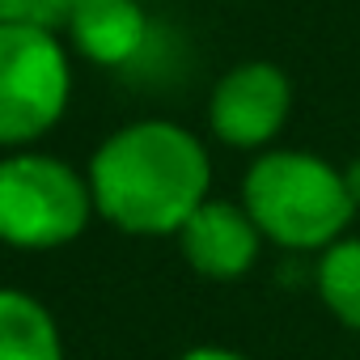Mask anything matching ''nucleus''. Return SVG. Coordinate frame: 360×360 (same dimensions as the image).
I'll return each mask as SVG.
<instances>
[{
  "instance_id": "39448f33",
  "label": "nucleus",
  "mask_w": 360,
  "mask_h": 360,
  "mask_svg": "<svg viewBox=\"0 0 360 360\" xmlns=\"http://www.w3.org/2000/svg\"><path fill=\"white\" fill-rule=\"evenodd\" d=\"M288 110H292V85L267 60L229 68L208 98V123L217 140L233 148H263L267 140H276Z\"/></svg>"
},
{
  "instance_id": "9b49d317",
  "label": "nucleus",
  "mask_w": 360,
  "mask_h": 360,
  "mask_svg": "<svg viewBox=\"0 0 360 360\" xmlns=\"http://www.w3.org/2000/svg\"><path fill=\"white\" fill-rule=\"evenodd\" d=\"M30 13H34V0H0V26L30 22Z\"/></svg>"
},
{
  "instance_id": "423d86ee",
  "label": "nucleus",
  "mask_w": 360,
  "mask_h": 360,
  "mask_svg": "<svg viewBox=\"0 0 360 360\" xmlns=\"http://www.w3.org/2000/svg\"><path fill=\"white\" fill-rule=\"evenodd\" d=\"M259 225L250 221V212L242 204L229 200H204L191 221L178 229V246H183V259L208 276V280H238L255 267L259 259Z\"/></svg>"
},
{
  "instance_id": "6e6552de",
  "label": "nucleus",
  "mask_w": 360,
  "mask_h": 360,
  "mask_svg": "<svg viewBox=\"0 0 360 360\" xmlns=\"http://www.w3.org/2000/svg\"><path fill=\"white\" fill-rule=\"evenodd\" d=\"M0 360H64L51 309L22 288H0Z\"/></svg>"
},
{
  "instance_id": "1a4fd4ad",
  "label": "nucleus",
  "mask_w": 360,
  "mask_h": 360,
  "mask_svg": "<svg viewBox=\"0 0 360 360\" xmlns=\"http://www.w3.org/2000/svg\"><path fill=\"white\" fill-rule=\"evenodd\" d=\"M318 292L343 326L360 330V238H339L322 250Z\"/></svg>"
},
{
  "instance_id": "20e7f679",
  "label": "nucleus",
  "mask_w": 360,
  "mask_h": 360,
  "mask_svg": "<svg viewBox=\"0 0 360 360\" xmlns=\"http://www.w3.org/2000/svg\"><path fill=\"white\" fill-rule=\"evenodd\" d=\"M72 98V64L56 30L34 22L0 26V148L47 136Z\"/></svg>"
},
{
  "instance_id": "f03ea898",
  "label": "nucleus",
  "mask_w": 360,
  "mask_h": 360,
  "mask_svg": "<svg viewBox=\"0 0 360 360\" xmlns=\"http://www.w3.org/2000/svg\"><path fill=\"white\" fill-rule=\"evenodd\" d=\"M242 208L284 250H326L356 217L343 169L301 148H271L250 161Z\"/></svg>"
},
{
  "instance_id": "f8f14e48",
  "label": "nucleus",
  "mask_w": 360,
  "mask_h": 360,
  "mask_svg": "<svg viewBox=\"0 0 360 360\" xmlns=\"http://www.w3.org/2000/svg\"><path fill=\"white\" fill-rule=\"evenodd\" d=\"M178 360H246L242 352H229V347H191V352H183V356H178Z\"/></svg>"
},
{
  "instance_id": "f257e3e1",
  "label": "nucleus",
  "mask_w": 360,
  "mask_h": 360,
  "mask_svg": "<svg viewBox=\"0 0 360 360\" xmlns=\"http://www.w3.org/2000/svg\"><path fill=\"white\" fill-rule=\"evenodd\" d=\"M208 148L169 119L127 123L89 157L94 212L131 238H178L191 212L208 200Z\"/></svg>"
},
{
  "instance_id": "7ed1b4c3",
  "label": "nucleus",
  "mask_w": 360,
  "mask_h": 360,
  "mask_svg": "<svg viewBox=\"0 0 360 360\" xmlns=\"http://www.w3.org/2000/svg\"><path fill=\"white\" fill-rule=\"evenodd\" d=\"M94 217L89 178L51 153L0 157V242L13 250H56L85 233Z\"/></svg>"
},
{
  "instance_id": "4468645a",
  "label": "nucleus",
  "mask_w": 360,
  "mask_h": 360,
  "mask_svg": "<svg viewBox=\"0 0 360 360\" xmlns=\"http://www.w3.org/2000/svg\"><path fill=\"white\" fill-rule=\"evenodd\" d=\"M144 5H148V0H144Z\"/></svg>"
},
{
  "instance_id": "9d476101",
  "label": "nucleus",
  "mask_w": 360,
  "mask_h": 360,
  "mask_svg": "<svg viewBox=\"0 0 360 360\" xmlns=\"http://www.w3.org/2000/svg\"><path fill=\"white\" fill-rule=\"evenodd\" d=\"M85 5V0H34V13H30V22L34 26H47V30H64L68 22H72V13Z\"/></svg>"
},
{
  "instance_id": "0eeeda50",
  "label": "nucleus",
  "mask_w": 360,
  "mask_h": 360,
  "mask_svg": "<svg viewBox=\"0 0 360 360\" xmlns=\"http://www.w3.org/2000/svg\"><path fill=\"white\" fill-rule=\"evenodd\" d=\"M64 30L98 68H131L153 34L144 0H85Z\"/></svg>"
},
{
  "instance_id": "ddd939ff",
  "label": "nucleus",
  "mask_w": 360,
  "mask_h": 360,
  "mask_svg": "<svg viewBox=\"0 0 360 360\" xmlns=\"http://www.w3.org/2000/svg\"><path fill=\"white\" fill-rule=\"evenodd\" d=\"M343 183H347V191H352V200H356V208H360V157L343 165Z\"/></svg>"
}]
</instances>
